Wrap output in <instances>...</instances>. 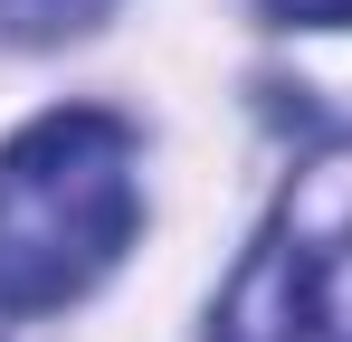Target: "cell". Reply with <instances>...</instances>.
Here are the masks:
<instances>
[{
	"label": "cell",
	"instance_id": "obj_2",
	"mask_svg": "<svg viewBox=\"0 0 352 342\" xmlns=\"http://www.w3.org/2000/svg\"><path fill=\"white\" fill-rule=\"evenodd\" d=\"M210 342H352V152L295 171L210 314Z\"/></svg>",
	"mask_w": 352,
	"mask_h": 342
},
{
	"label": "cell",
	"instance_id": "obj_4",
	"mask_svg": "<svg viewBox=\"0 0 352 342\" xmlns=\"http://www.w3.org/2000/svg\"><path fill=\"white\" fill-rule=\"evenodd\" d=\"M276 19H295V29H343L352 19V0H267Z\"/></svg>",
	"mask_w": 352,
	"mask_h": 342
},
{
	"label": "cell",
	"instance_id": "obj_3",
	"mask_svg": "<svg viewBox=\"0 0 352 342\" xmlns=\"http://www.w3.org/2000/svg\"><path fill=\"white\" fill-rule=\"evenodd\" d=\"M105 0H0V29H19V38H58V29H86Z\"/></svg>",
	"mask_w": 352,
	"mask_h": 342
},
{
	"label": "cell",
	"instance_id": "obj_1",
	"mask_svg": "<svg viewBox=\"0 0 352 342\" xmlns=\"http://www.w3.org/2000/svg\"><path fill=\"white\" fill-rule=\"evenodd\" d=\"M133 133L96 105L38 114L0 143V314H58L133 238Z\"/></svg>",
	"mask_w": 352,
	"mask_h": 342
}]
</instances>
